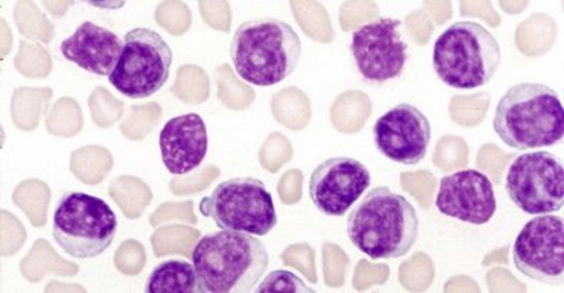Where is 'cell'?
I'll list each match as a JSON object with an SVG mask.
<instances>
[{
    "instance_id": "cell-1",
    "label": "cell",
    "mask_w": 564,
    "mask_h": 293,
    "mask_svg": "<svg viewBox=\"0 0 564 293\" xmlns=\"http://www.w3.org/2000/svg\"><path fill=\"white\" fill-rule=\"evenodd\" d=\"M421 223L414 206L386 186H378L355 205L347 235L358 251L373 261H389L412 251Z\"/></svg>"
},
{
    "instance_id": "cell-2",
    "label": "cell",
    "mask_w": 564,
    "mask_h": 293,
    "mask_svg": "<svg viewBox=\"0 0 564 293\" xmlns=\"http://www.w3.org/2000/svg\"><path fill=\"white\" fill-rule=\"evenodd\" d=\"M200 293H248L269 267V253L253 235L221 229L205 235L192 253Z\"/></svg>"
},
{
    "instance_id": "cell-3",
    "label": "cell",
    "mask_w": 564,
    "mask_h": 293,
    "mask_svg": "<svg viewBox=\"0 0 564 293\" xmlns=\"http://www.w3.org/2000/svg\"><path fill=\"white\" fill-rule=\"evenodd\" d=\"M301 56V37L281 19H250L230 43L236 74L254 86L281 84L297 69Z\"/></svg>"
},
{
    "instance_id": "cell-4",
    "label": "cell",
    "mask_w": 564,
    "mask_h": 293,
    "mask_svg": "<svg viewBox=\"0 0 564 293\" xmlns=\"http://www.w3.org/2000/svg\"><path fill=\"white\" fill-rule=\"evenodd\" d=\"M494 129L516 151L556 145L564 134L562 100L543 84L514 85L496 108Z\"/></svg>"
},
{
    "instance_id": "cell-5",
    "label": "cell",
    "mask_w": 564,
    "mask_h": 293,
    "mask_svg": "<svg viewBox=\"0 0 564 293\" xmlns=\"http://www.w3.org/2000/svg\"><path fill=\"white\" fill-rule=\"evenodd\" d=\"M501 62L498 40L480 23L455 22L437 37L433 67L451 88L474 90L495 78Z\"/></svg>"
},
{
    "instance_id": "cell-6",
    "label": "cell",
    "mask_w": 564,
    "mask_h": 293,
    "mask_svg": "<svg viewBox=\"0 0 564 293\" xmlns=\"http://www.w3.org/2000/svg\"><path fill=\"white\" fill-rule=\"evenodd\" d=\"M118 216L108 202L85 192H66L53 214V238L62 251L91 259L108 251L118 235Z\"/></svg>"
},
{
    "instance_id": "cell-7",
    "label": "cell",
    "mask_w": 564,
    "mask_h": 293,
    "mask_svg": "<svg viewBox=\"0 0 564 293\" xmlns=\"http://www.w3.org/2000/svg\"><path fill=\"white\" fill-rule=\"evenodd\" d=\"M200 213L220 229L267 237L278 227L272 194L254 177H234L221 182L202 199Z\"/></svg>"
},
{
    "instance_id": "cell-8",
    "label": "cell",
    "mask_w": 564,
    "mask_h": 293,
    "mask_svg": "<svg viewBox=\"0 0 564 293\" xmlns=\"http://www.w3.org/2000/svg\"><path fill=\"white\" fill-rule=\"evenodd\" d=\"M173 64V52L158 32L134 28L127 33L110 85L129 99H147L166 85Z\"/></svg>"
},
{
    "instance_id": "cell-9",
    "label": "cell",
    "mask_w": 564,
    "mask_h": 293,
    "mask_svg": "<svg viewBox=\"0 0 564 293\" xmlns=\"http://www.w3.org/2000/svg\"><path fill=\"white\" fill-rule=\"evenodd\" d=\"M506 192L529 215L558 213L564 205L563 163L552 152L523 153L509 167Z\"/></svg>"
},
{
    "instance_id": "cell-10",
    "label": "cell",
    "mask_w": 564,
    "mask_h": 293,
    "mask_svg": "<svg viewBox=\"0 0 564 293\" xmlns=\"http://www.w3.org/2000/svg\"><path fill=\"white\" fill-rule=\"evenodd\" d=\"M402 22L379 18L366 23L351 36L350 52L361 78L370 85H383L400 78L409 59Z\"/></svg>"
},
{
    "instance_id": "cell-11",
    "label": "cell",
    "mask_w": 564,
    "mask_h": 293,
    "mask_svg": "<svg viewBox=\"0 0 564 293\" xmlns=\"http://www.w3.org/2000/svg\"><path fill=\"white\" fill-rule=\"evenodd\" d=\"M514 267L530 280L563 285L564 220L561 216L538 215L516 238Z\"/></svg>"
},
{
    "instance_id": "cell-12",
    "label": "cell",
    "mask_w": 564,
    "mask_h": 293,
    "mask_svg": "<svg viewBox=\"0 0 564 293\" xmlns=\"http://www.w3.org/2000/svg\"><path fill=\"white\" fill-rule=\"evenodd\" d=\"M373 134L376 148L383 156L412 166L426 158L432 127L421 109L400 104L378 119Z\"/></svg>"
},
{
    "instance_id": "cell-13",
    "label": "cell",
    "mask_w": 564,
    "mask_h": 293,
    "mask_svg": "<svg viewBox=\"0 0 564 293\" xmlns=\"http://www.w3.org/2000/svg\"><path fill=\"white\" fill-rule=\"evenodd\" d=\"M372 184L368 167L354 158H332L313 171L308 194L326 216H344Z\"/></svg>"
},
{
    "instance_id": "cell-14",
    "label": "cell",
    "mask_w": 564,
    "mask_h": 293,
    "mask_svg": "<svg viewBox=\"0 0 564 293\" xmlns=\"http://www.w3.org/2000/svg\"><path fill=\"white\" fill-rule=\"evenodd\" d=\"M438 213L471 225L488 224L498 209L494 184L479 171H459L441 181Z\"/></svg>"
},
{
    "instance_id": "cell-15",
    "label": "cell",
    "mask_w": 564,
    "mask_h": 293,
    "mask_svg": "<svg viewBox=\"0 0 564 293\" xmlns=\"http://www.w3.org/2000/svg\"><path fill=\"white\" fill-rule=\"evenodd\" d=\"M162 161L169 174L186 175L202 165L209 149L204 118L197 113L167 120L159 134Z\"/></svg>"
},
{
    "instance_id": "cell-16",
    "label": "cell",
    "mask_w": 564,
    "mask_h": 293,
    "mask_svg": "<svg viewBox=\"0 0 564 293\" xmlns=\"http://www.w3.org/2000/svg\"><path fill=\"white\" fill-rule=\"evenodd\" d=\"M122 51L123 42L116 33L89 21L61 43V54L66 61L98 76L112 74Z\"/></svg>"
},
{
    "instance_id": "cell-17",
    "label": "cell",
    "mask_w": 564,
    "mask_h": 293,
    "mask_svg": "<svg viewBox=\"0 0 564 293\" xmlns=\"http://www.w3.org/2000/svg\"><path fill=\"white\" fill-rule=\"evenodd\" d=\"M148 293H200L199 281L193 263L165 261L159 263L148 278Z\"/></svg>"
},
{
    "instance_id": "cell-18",
    "label": "cell",
    "mask_w": 564,
    "mask_h": 293,
    "mask_svg": "<svg viewBox=\"0 0 564 293\" xmlns=\"http://www.w3.org/2000/svg\"><path fill=\"white\" fill-rule=\"evenodd\" d=\"M257 293H313L312 287L305 285V282L295 273L288 271H274L269 273L260 285L254 287Z\"/></svg>"
}]
</instances>
